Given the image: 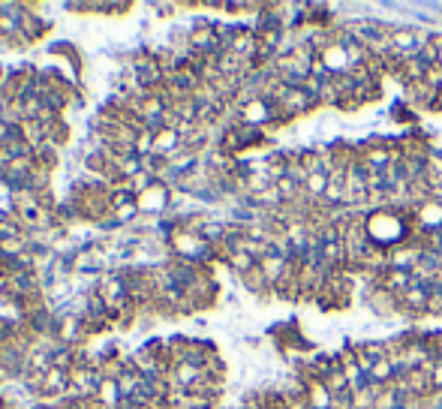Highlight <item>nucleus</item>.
<instances>
[{
    "instance_id": "obj_2",
    "label": "nucleus",
    "mask_w": 442,
    "mask_h": 409,
    "mask_svg": "<svg viewBox=\"0 0 442 409\" xmlns=\"http://www.w3.org/2000/svg\"><path fill=\"white\" fill-rule=\"evenodd\" d=\"M367 304H370V310H376L379 316H391L400 310V298L391 295L385 286H370L367 292Z\"/></svg>"
},
{
    "instance_id": "obj_3",
    "label": "nucleus",
    "mask_w": 442,
    "mask_h": 409,
    "mask_svg": "<svg viewBox=\"0 0 442 409\" xmlns=\"http://www.w3.org/2000/svg\"><path fill=\"white\" fill-rule=\"evenodd\" d=\"M328 183H331V172H310L304 181V196L307 202H316L319 205L325 193H328Z\"/></svg>"
},
{
    "instance_id": "obj_4",
    "label": "nucleus",
    "mask_w": 442,
    "mask_h": 409,
    "mask_svg": "<svg viewBox=\"0 0 442 409\" xmlns=\"http://www.w3.org/2000/svg\"><path fill=\"white\" fill-rule=\"evenodd\" d=\"M430 386H433V391H442V358H436V361L430 364Z\"/></svg>"
},
{
    "instance_id": "obj_1",
    "label": "nucleus",
    "mask_w": 442,
    "mask_h": 409,
    "mask_svg": "<svg viewBox=\"0 0 442 409\" xmlns=\"http://www.w3.org/2000/svg\"><path fill=\"white\" fill-rule=\"evenodd\" d=\"M428 301H430V280H419L410 289L400 295V310L406 316H424L428 313Z\"/></svg>"
}]
</instances>
